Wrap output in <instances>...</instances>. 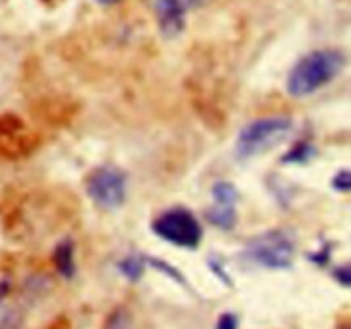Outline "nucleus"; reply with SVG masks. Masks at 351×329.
Returning a JSON list of instances; mask_svg holds the SVG:
<instances>
[{
	"instance_id": "obj_1",
	"label": "nucleus",
	"mask_w": 351,
	"mask_h": 329,
	"mask_svg": "<svg viewBox=\"0 0 351 329\" xmlns=\"http://www.w3.org/2000/svg\"><path fill=\"white\" fill-rule=\"evenodd\" d=\"M345 67V57L332 48H321L304 55L287 79V89L295 98L314 95L321 88L338 77Z\"/></svg>"
},
{
	"instance_id": "obj_2",
	"label": "nucleus",
	"mask_w": 351,
	"mask_h": 329,
	"mask_svg": "<svg viewBox=\"0 0 351 329\" xmlns=\"http://www.w3.org/2000/svg\"><path fill=\"white\" fill-rule=\"evenodd\" d=\"M293 130V120L287 115H271L247 123L237 137L235 153L240 160H250L278 147Z\"/></svg>"
},
{
	"instance_id": "obj_3",
	"label": "nucleus",
	"mask_w": 351,
	"mask_h": 329,
	"mask_svg": "<svg viewBox=\"0 0 351 329\" xmlns=\"http://www.w3.org/2000/svg\"><path fill=\"white\" fill-rule=\"evenodd\" d=\"M243 256L250 263L267 269H287L293 264L295 242L285 232H266L247 243Z\"/></svg>"
},
{
	"instance_id": "obj_4",
	"label": "nucleus",
	"mask_w": 351,
	"mask_h": 329,
	"mask_svg": "<svg viewBox=\"0 0 351 329\" xmlns=\"http://www.w3.org/2000/svg\"><path fill=\"white\" fill-rule=\"evenodd\" d=\"M153 230L160 239L182 249H195L202 240L201 223L191 211L184 208L165 211L153 223Z\"/></svg>"
},
{
	"instance_id": "obj_5",
	"label": "nucleus",
	"mask_w": 351,
	"mask_h": 329,
	"mask_svg": "<svg viewBox=\"0 0 351 329\" xmlns=\"http://www.w3.org/2000/svg\"><path fill=\"white\" fill-rule=\"evenodd\" d=\"M86 192L98 208L112 211L125 202L127 178L120 168L105 164L91 171L86 180Z\"/></svg>"
},
{
	"instance_id": "obj_6",
	"label": "nucleus",
	"mask_w": 351,
	"mask_h": 329,
	"mask_svg": "<svg viewBox=\"0 0 351 329\" xmlns=\"http://www.w3.org/2000/svg\"><path fill=\"white\" fill-rule=\"evenodd\" d=\"M201 0H153L154 16L165 38H177L185 29L187 12Z\"/></svg>"
},
{
	"instance_id": "obj_7",
	"label": "nucleus",
	"mask_w": 351,
	"mask_h": 329,
	"mask_svg": "<svg viewBox=\"0 0 351 329\" xmlns=\"http://www.w3.org/2000/svg\"><path fill=\"white\" fill-rule=\"evenodd\" d=\"M53 263L57 266L58 273L65 278H71L75 273V260H74V245L69 240L58 243L55 249Z\"/></svg>"
},
{
	"instance_id": "obj_8",
	"label": "nucleus",
	"mask_w": 351,
	"mask_h": 329,
	"mask_svg": "<svg viewBox=\"0 0 351 329\" xmlns=\"http://www.w3.org/2000/svg\"><path fill=\"white\" fill-rule=\"evenodd\" d=\"M208 219L221 230H232L237 221V211L235 206L232 204H219L215 202L211 209L208 211Z\"/></svg>"
},
{
	"instance_id": "obj_9",
	"label": "nucleus",
	"mask_w": 351,
	"mask_h": 329,
	"mask_svg": "<svg viewBox=\"0 0 351 329\" xmlns=\"http://www.w3.org/2000/svg\"><path fill=\"white\" fill-rule=\"evenodd\" d=\"M144 266H146V264H144L143 257L129 256V257H125V259H122V263L119 264V269L123 276L129 278V280H132V281H136L143 276Z\"/></svg>"
},
{
	"instance_id": "obj_10",
	"label": "nucleus",
	"mask_w": 351,
	"mask_h": 329,
	"mask_svg": "<svg viewBox=\"0 0 351 329\" xmlns=\"http://www.w3.org/2000/svg\"><path fill=\"white\" fill-rule=\"evenodd\" d=\"M213 197H215V202H219V204H237V199H239V192L228 182H218V184L213 187Z\"/></svg>"
},
{
	"instance_id": "obj_11",
	"label": "nucleus",
	"mask_w": 351,
	"mask_h": 329,
	"mask_svg": "<svg viewBox=\"0 0 351 329\" xmlns=\"http://www.w3.org/2000/svg\"><path fill=\"white\" fill-rule=\"evenodd\" d=\"M312 154H314V147L307 143H302L297 147H293L290 153L285 154L283 161H288V163H305Z\"/></svg>"
},
{
	"instance_id": "obj_12",
	"label": "nucleus",
	"mask_w": 351,
	"mask_h": 329,
	"mask_svg": "<svg viewBox=\"0 0 351 329\" xmlns=\"http://www.w3.org/2000/svg\"><path fill=\"white\" fill-rule=\"evenodd\" d=\"M105 329H130V317L125 310H117L110 315Z\"/></svg>"
},
{
	"instance_id": "obj_13",
	"label": "nucleus",
	"mask_w": 351,
	"mask_h": 329,
	"mask_svg": "<svg viewBox=\"0 0 351 329\" xmlns=\"http://www.w3.org/2000/svg\"><path fill=\"white\" fill-rule=\"evenodd\" d=\"M332 185L338 191H351V170H345L338 173L332 180Z\"/></svg>"
},
{
	"instance_id": "obj_14",
	"label": "nucleus",
	"mask_w": 351,
	"mask_h": 329,
	"mask_svg": "<svg viewBox=\"0 0 351 329\" xmlns=\"http://www.w3.org/2000/svg\"><path fill=\"white\" fill-rule=\"evenodd\" d=\"M335 278L345 287H351V264H346V266L338 267L335 271Z\"/></svg>"
},
{
	"instance_id": "obj_15",
	"label": "nucleus",
	"mask_w": 351,
	"mask_h": 329,
	"mask_svg": "<svg viewBox=\"0 0 351 329\" xmlns=\"http://www.w3.org/2000/svg\"><path fill=\"white\" fill-rule=\"evenodd\" d=\"M216 329H239V321L233 314H223L216 324Z\"/></svg>"
},
{
	"instance_id": "obj_16",
	"label": "nucleus",
	"mask_w": 351,
	"mask_h": 329,
	"mask_svg": "<svg viewBox=\"0 0 351 329\" xmlns=\"http://www.w3.org/2000/svg\"><path fill=\"white\" fill-rule=\"evenodd\" d=\"M98 3H101V5H112V3L119 2V0H96Z\"/></svg>"
}]
</instances>
